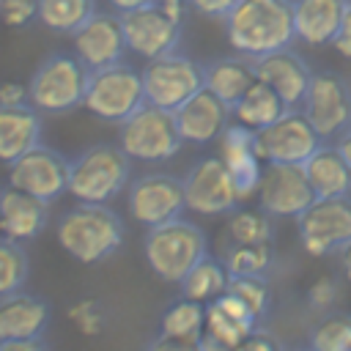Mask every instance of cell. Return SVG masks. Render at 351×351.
<instances>
[{"instance_id": "1", "label": "cell", "mask_w": 351, "mask_h": 351, "mask_svg": "<svg viewBox=\"0 0 351 351\" xmlns=\"http://www.w3.org/2000/svg\"><path fill=\"white\" fill-rule=\"evenodd\" d=\"M230 47L258 60L293 44V0H239L222 19Z\"/></svg>"}, {"instance_id": "2", "label": "cell", "mask_w": 351, "mask_h": 351, "mask_svg": "<svg viewBox=\"0 0 351 351\" xmlns=\"http://www.w3.org/2000/svg\"><path fill=\"white\" fill-rule=\"evenodd\" d=\"M58 244L80 263H99L110 258L123 241V222L101 203H77L63 211L58 225Z\"/></svg>"}, {"instance_id": "3", "label": "cell", "mask_w": 351, "mask_h": 351, "mask_svg": "<svg viewBox=\"0 0 351 351\" xmlns=\"http://www.w3.org/2000/svg\"><path fill=\"white\" fill-rule=\"evenodd\" d=\"M132 176V159L121 145L96 143L88 145L77 159H71L69 170V195L77 203H101L107 206L118 197Z\"/></svg>"}, {"instance_id": "4", "label": "cell", "mask_w": 351, "mask_h": 351, "mask_svg": "<svg viewBox=\"0 0 351 351\" xmlns=\"http://www.w3.org/2000/svg\"><path fill=\"white\" fill-rule=\"evenodd\" d=\"M90 71L77 55H47L27 80V101L47 115H63L82 104Z\"/></svg>"}, {"instance_id": "5", "label": "cell", "mask_w": 351, "mask_h": 351, "mask_svg": "<svg viewBox=\"0 0 351 351\" xmlns=\"http://www.w3.org/2000/svg\"><path fill=\"white\" fill-rule=\"evenodd\" d=\"M145 263L165 282H181L184 274L206 255V233L186 219L148 228L143 239Z\"/></svg>"}, {"instance_id": "6", "label": "cell", "mask_w": 351, "mask_h": 351, "mask_svg": "<svg viewBox=\"0 0 351 351\" xmlns=\"http://www.w3.org/2000/svg\"><path fill=\"white\" fill-rule=\"evenodd\" d=\"M145 104L143 90V71L132 69L129 63H115L99 71H90L82 107L107 121V123H123L132 112H137Z\"/></svg>"}, {"instance_id": "7", "label": "cell", "mask_w": 351, "mask_h": 351, "mask_svg": "<svg viewBox=\"0 0 351 351\" xmlns=\"http://www.w3.org/2000/svg\"><path fill=\"white\" fill-rule=\"evenodd\" d=\"M118 126V145L126 151L129 159L137 162H165L176 156L184 143L176 126V115L148 101Z\"/></svg>"}, {"instance_id": "8", "label": "cell", "mask_w": 351, "mask_h": 351, "mask_svg": "<svg viewBox=\"0 0 351 351\" xmlns=\"http://www.w3.org/2000/svg\"><path fill=\"white\" fill-rule=\"evenodd\" d=\"M296 228L304 252L315 258L340 252L351 241V197H315L296 217Z\"/></svg>"}, {"instance_id": "9", "label": "cell", "mask_w": 351, "mask_h": 351, "mask_svg": "<svg viewBox=\"0 0 351 351\" xmlns=\"http://www.w3.org/2000/svg\"><path fill=\"white\" fill-rule=\"evenodd\" d=\"M299 110L321 140H337L351 126V82L335 71H313Z\"/></svg>"}, {"instance_id": "10", "label": "cell", "mask_w": 351, "mask_h": 351, "mask_svg": "<svg viewBox=\"0 0 351 351\" xmlns=\"http://www.w3.org/2000/svg\"><path fill=\"white\" fill-rule=\"evenodd\" d=\"M143 90L148 104L176 112L186 99L203 90V66L178 52L148 60L143 69Z\"/></svg>"}, {"instance_id": "11", "label": "cell", "mask_w": 351, "mask_h": 351, "mask_svg": "<svg viewBox=\"0 0 351 351\" xmlns=\"http://www.w3.org/2000/svg\"><path fill=\"white\" fill-rule=\"evenodd\" d=\"M129 217L145 228L173 222L184 214V178L173 173H143L129 184L126 192Z\"/></svg>"}, {"instance_id": "12", "label": "cell", "mask_w": 351, "mask_h": 351, "mask_svg": "<svg viewBox=\"0 0 351 351\" xmlns=\"http://www.w3.org/2000/svg\"><path fill=\"white\" fill-rule=\"evenodd\" d=\"M184 200L189 211L217 217L230 214L241 203V195L225 162L219 156H203L184 176Z\"/></svg>"}, {"instance_id": "13", "label": "cell", "mask_w": 351, "mask_h": 351, "mask_svg": "<svg viewBox=\"0 0 351 351\" xmlns=\"http://www.w3.org/2000/svg\"><path fill=\"white\" fill-rule=\"evenodd\" d=\"M321 143L324 140L318 137V132L313 129V123L304 118L302 110H285L274 123L255 132V145L263 165L266 162L304 165Z\"/></svg>"}, {"instance_id": "14", "label": "cell", "mask_w": 351, "mask_h": 351, "mask_svg": "<svg viewBox=\"0 0 351 351\" xmlns=\"http://www.w3.org/2000/svg\"><path fill=\"white\" fill-rule=\"evenodd\" d=\"M123 36L129 52H134L143 60H156L170 52H176L181 41V19L167 14L154 0L143 8H134L129 14H121Z\"/></svg>"}, {"instance_id": "15", "label": "cell", "mask_w": 351, "mask_h": 351, "mask_svg": "<svg viewBox=\"0 0 351 351\" xmlns=\"http://www.w3.org/2000/svg\"><path fill=\"white\" fill-rule=\"evenodd\" d=\"M69 170L71 162L63 154L47 145H36L14 165H8V184L44 203H52L69 192Z\"/></svg>"}, {"instance_id": "16", "label": "cell", "mask_w": 351, "mask_h": 351, "mask_svg": "<svg viewBox=\"0 0 351 351\" xmlns=\"http://www.w3.org/2000/svg\"><path fill=\"white\" fill-rule=\"evenodd\" d=\"M255 197L266 214L296 219L315 200V192H313L302 165L266 162Z\"/></svg>"}, {"instance_id": "17", "label": "cell", "mask_w": 351, "mask_h": 351, "mask_svg": "<svg viewBox=\"0 0 351 351\" xmlns=\"http://www.w3.org/2000/svg\"><path fill=\"white\" fill-rule=\"evenodd\" d=\"M71 38H74V55L85 63L88 71H99L121 63L129 49L121 14H107V11H96Z\"/></svg>"}, {"instance_id": "18", "label": "cell", "mask_w": 351, "mask_h": 351, "mask_svg": "<svg viewBox=\"0 0 351 351\" xmlns=\"http://www.w3.org/2000/svg\"><path fill=\"white\" fill-rule=\"evenodd\" d=\"M219 159L230 170L241 200L252 197L258 192L263 173V159L255 145V132L244 123H228V129L219 134Z\"/></svg>"}, {"instance_id": "19", "label": "cell", "mask_w": 351, "mask_h": 351, "mask_svg": "<svg viewBox=\"0 0 351 351\" xmlns=\"http://www.w3.org/2000/svg\"><path fill=\"white\" fill-rule=\"evenodd\" d=\"M255 74H258L261 82H266L285 101L288 110H299V104L307 93V85L313 80L310 66L291 47L258 58L255 60Z\"/></svg>"}, {"instance_id": "20", "label": "cell", "mask_w": 351, "mask_h": 351, "mask_svg": "<svg viewBox=\"0 0 351 351\" xmlns=\"http://www.w3.org/2000/svg\"><path fill=\"white\" fill-rule=\"evenodd\" d=\"M176 126L184 137V143H195V145H206L219 140V134L228 129L230 123V107L217 99L211 90H197L192 99H186L176 112Z\"/></svg>"}, {"instance_id": "21", "label": "cell", "mask_w": 351, "mask_h": 351, "mask_svg": "<svg viewBox=\"0 0 351 351\" xmlns=\"http://www.w3.org/2000/svg\"><path fill=\"white\" fill-rule=\"evenodd\" d=\"M49 203L16 189V186H3L0 189V236L11 241H30L36 239L49 219L47 211Z\"/></svg>"}, {"instance_id": "22", "label": "cell", "mask_w": 351, "mask_h": 351, "mask_svg": "<svg viewBox=\"0 0 351 351\" xmlns=\"http://www.w3.org/2000/svg\"><path fill=\"white\" fill-rule=\"evenodd\" d=\"M41 145V112L33 104H0V162L14 165Z\"/></svg>"}, {"instance_id": "23", "label": "cell", "mask_w": 351, "mask_h": 351, "mask_svg": "<svg viewBox=\"0 0 351 351\" xmlns=\"http://www.w3.org/2000/svg\"><path fill=\"white\" fill-rule=\"evenodd\" d=\"M49 324V304L41 296L16 291L0 299V340L41 337Z\"/></svg>"}, {"instance_id": "24", "label": "cell", "mask_w": 351, "mask_h": 351, "mask_svg": "<svg viewBox=\"0 0 351 351\" xmlns=\"http://www.w3.org/2000/svg\"><path fill=\"white\" fill-rule=\"evenodd\" d=\"M255 82H258L255 60H250L239 52L225 55V58H214L211 63L203 66V88L211 90L217 99H222L230 110Z\"/></svg>"}, {"instance_id": "25", "label": "cell", "mask_w": 351, "mask_h": 351, "mask_svg": "<svg viewBox=\"0 0 351 351\" xmlns=\"http://www.w3.org/2000/svg\"><path fill=\"white\" fill-rule=\"evenodd\" d=\"M348 0H293V30L302 44L324 47L337 36Z\"/></svg>"}, {"instance_id": "26", "label": "cell", "mask_w": 351, "mask_h": 351, "mask_svg": "<svg viewBox=\"0 0 351 351\" xmlns=\"http://www.w3.org/2000/svg\"><path fill=\"white\" fill-rule=\"evenodd\" d=\"M302 167L315 197H340L351 192V165L337 145L321 143Z\"/></svg>"}, {"instance_id": "27", "label": "cell", "mask_w": 351, "mask_h": 351, "mask_svg": "<svg viewBox=\"0 0 351 351\" xmlns=\"http://www.w3.org/2000/svg\"><path fill=\"white\" fill-rule=\"evenodd\" d=\"M252 329H258V318L233 293L225 291L222 296H217L214 302L206 304V329L203 332H208L228 348L241 343Z\"/></svg>"}, {"instance_id": "28", "label": "cell", "mask_w": 351, "mask_h": 351, "mask_svg": "<svg viewBox=\"0 0 351 351\" xmlns=\"http://www.w3.org/2000/svg\"><path fill=\"white\" fill-rule=\"evenodd\" d=\"M288 107H285V101L266 85V82H255L236 104H233V118H236V123H244V126H250L252 132H258V129H266L269 123H274L282 112H285Z\"/></svg>"}, {"instance_id": "29", "label": "cell", "mask_w": 351, "mask_h": 351, "mask_svg": "<svg viewBox=\"0 0 351 351\" xmlns=\"http://www.w3.org/2000/svg\"><path fill=\"white\" fill-rule=\"evenodd\" d=\"M228 280H230V271L225 269V263L217 261V258L203 255V258L184 274V280L178 282V288H181V296L208 304V302H214L217 296L225 293Z\"/></svg>"}, {"instance_id": "30", "label": "cell", "mask_w": 351, "mask_h": 351, "mask_svg": "<svg viewBox=\"0 0 351 351\" xmlns=\"http://www.w3.org/2000/svg\"><path fill=\"white\" fill-rule=\"evenodd\" d=\"M96 14V0H38V22L63 36H74Z\"/></svg>"}, {"instance_id": "31", "label": "cell", "mask_w": 351, "mask_h": 351, "mask_svg": "<svg viewBox=\"0 0 351 351\" xmlns=\"http://www.w3.org/2000/svg\"><path fill=\"white\" fill-rule=\"evenodd\" d=\"M203 329H206V304L203 302L181 296L162 313V335H167V337L197 343Z\"/></svg>"}, {"instance_id": "32", "label": "cell", "mask_w": 351, "mask_h": 351, "mask_svg": "<svg viewBox=\"0 0 351 351\" xmlns=\"http://www.w3.org/2000/svg\"><path fill=\"white\" fill-rule=\"evenodd\" d=\"M271 214H266L261 206L258 208H233L228 214V236L233 244H271L274 239V225Z\"/></svg>"}, {"instance_id": "33", "label": "cell", "mask_w": 351, "mask_h": 351, "mask_svg": "<svg viewBox=\"0 0 351 351\" xmlns=\"http://www.w3.org/2000/svg\"><path fill=\"white\" fill-rule=\"evenodd\" d=\"M225 269L230 274H258L263 277L269 271V266L274 263V250L271 244H233L225 250L222 258Z\"/></svg>"}, {"instance_id": "34", "label": "cell", "mask_w": 351, "mask_h": 351, "mask_svg": "<svg viewBox=\"0 0 351 351\" xmlns=\"http://www.w3.org/2000/svg\"><path fill=\"white\" fill-rule=\"evenodd\" d=\"M310 351H351V315L329 313L310 329Z\"/></svg>"}, {"instance_id": "35", "label": "cell", "mask_w": 351, "mask_h": 351, "mask_svg": "<svg viewBox=\"0 0 351 351\" xmlns=\"http://www.w3.org/2000/svg\"><path fill=\"white\" fill-rule=\"evenodd\" d=\"M225 291L233 293L258 321L269 313L271 291H269V285H266V277H258V274H230Z\"/></svg>"}, {"instance_id": "36", "label": "cell", "mask_w": 351, "mask_h": 351, "mask_svg": "<svg viewBox=\"0 0 351 351\" xmlns=\"http://www.w3.org/2000/svg\"><path fill=\"white\" fill-rule=\"evenodd\" d=\"M27 280V255L19 241L0 236V299L22 291Z\"/></svg>"}, {"instance_id": "37", "label": "cell", "mask_w": 351, "mask_h": 351, "mask_svg": "<svg viewBox=\"0 0 351 351\" xmlns=\"http://www.w3.org/2000/svg\"><path fill=\"white\" fill-rule=\"evenodd\" d=\"M69 318H71V321L77 324V329H80L82 335H88V337L99 335V332L104 329V324H107L104 304H101L99 299H93V296L74 302V304L69 307Z\"/></svg>"}, {"instance_id": "38", "label": "cell", "mask_w": 351, "mask_h": 351, "mask_svg": "<svg viewBox=\"0 0 351 351\" xmlns=\"http://www.w3.org/2000/svg\"><path fill=\"white\" fill-rule=\"evenodd\" d=\"M337 299H340V282L329 274L318 277L310 288H307V304L315 310V313H332L337 307Z\"/></svg>"}, {"instance_id": "39", "label": "cell", "mask_w": 351, "mask_h": 351, "mask_svg": "<svg viewBox=\"0 0 351 351\" xmlns=\"http://www.w3.org/2000/svg\"><path fill=\"white\" fill-rule=\"evenodd\" d=\"M0 19L8 27H27L38 19V0H0Z\"/></svg>"}, {"instance_id": "40", "label": "cell", "mask_w": 351, "mask_h": 351, "mask_svg": "<svg viewBox=\"0 0 351 351\" xmlns=\"http://www.w3.org/2000/svg\"><path fill=\"white\" fill-rule=\"evenodd\" d=\"M233 351H282L280 348V340L263 329H252L241 343L233 346Z\"/></svg>"}, {"instance_id": "41", "label": "cell", "mask_w": 351, "mask_h": 351, "mask_svg": "<svg viewBox=\"0 0 351 351\" xmlns=\"http://www.w3.org/2000/svg\"><path fill=\"white\" fill-rule=\"evenodd\" d=\"M189 8H195L197 14L203 16H214V19H225L230 14V8L239 3V0H186Z\"/></svg>"}, {"instance_id": "42", "label": "cell", "mask_w": 351, "mask_h": 351, "mask_svg": "<svg viewBox=\"0 0 351 351\" xmlns=\"http://www.w3.org/2000/svg\"><path fill=\"white\" fill-rule=\"evenodd\" d=\"M332 47H335L343 58H351V0L346 3V11H343L340 27H337V36L332 38Z\"/></svg>"}, {"instance_id": "43", "label": "cell", "mask_w": 351, "mask_h": 351, "mask_svg": "<svg viewBox=\"0 0 351 351\" xmlns=\"http://www.w3.org/2000/svg\"><path fill=\"white\" fill-rule=\"evenodd\" d=\"M0 104L3 107L30 104L27 101V85H22V82H0Z\"/></svg>"}, {"instance_id": "44", "label": "cell", "mask_w": 351, "mask_h": 351, "mask_svg": "<svg viewBox=\"0 0 351 351\" xmlns=\"http://www.w3.org/2000/svg\"><path fill=\"white\" fill-rule=\"evenodd\" d=\"M145 351H200L197 343H189V340H176V337H167V335H159L154 337Z\"/></svg>"}, {"instance_id": "45", "label": "cell", "mask_w": 351, "mask_h": 351, "mask_svg": "<svg viewBox=\"0 0 351 351\" xmlns=\"http://www.w3.org/2000/svg\"><path fill=\"white\" fill-rule=\"evenodd\" d=\"M0 351H49L41 337H19V340H0Z\"/></svg>"}, {"instance_id": "46", "label": "cell", "mask_w": 351, "mask_h": 351, "mask_svg": "<svg viewBox=\"0 0 351 351\" xmlns=\"http://www.w3.org/2000/svg\"><path fill=\"white\" fill-rule=\"evenodd\" d=\"M107 3H110V8H112L115 14H129V11H134V8L148 5L151 0H107Z\"/></svg>"}, {"instance_id": "47", "label": "cell", "mask_w": 351, "mask_h": 351, "mask_svg": "<svg viewBox=\"0 0 351 351\" xmlns=\"http://www.w3.org/2000/svg\"><path fill=\"white\" fill-rule=\"evenodd\" d=\"M197 346H200V351H233V348H228L225 343H219L217 337H211L208 332H203V335H200Z\"/></svg>"}, {"instance_id": "48", "label": "cell", "mask_w": 351, "mask_h": 351, "mask_svg": "<svg viewBox=\"0 0 351 351\" xmlns=\"http://www.w3.org/2000/svg\"><path fill=\"white\" fill-rule=\"evenodd\" d=\"M337 255H340V271H343V277L351 282V241H348Z\"/></svg>"}, {"instance_id": "49", "label": "cell", "mask_w": 351, "mask_h": 351, "mask_svg": "<svg viewBox=\"0 0 351 351\" xmlns=\"http://www.w3.org/2000/svg\"><path fill=\"white\" fill-rule=\"evenodd\" d=\"M337 148L343 151V156L348 159V165H351V126L337 137Z\"/></svg>"}, {"instance_id": "50", "label": "cell", "mask_w": 351, "mask_h": 351, "mask_svg": "<svg viewBox=\"0 0 351 351\" xmlns=\"http://www.w3.org/2000/svg\"><path fill=\"white\" fill-rule=\"evenodd\" d=\"M299 351H310V348H299Z\"/></svg>"}]
</instances>
